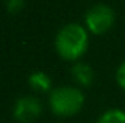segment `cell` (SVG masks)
I'll use <instances>...</instances> for the list:
<instances>
[{"instance_id":"6da1fadb","label":"cell","mask_w":125,"mask_h":123,"mask_svg":"<svg viewBox=\"0 0 125 123\" xmlns=\"http://www.w3.org/2000/svg\"><path fill=\"white\" fill-rule=\"evenodd\" d=\"M89 35L79 23L62 26L55 36V49L62 60L76 61L87 51Z\"/></svg>"},{"instance_id":"7a4b0ae2","label":"cell","mask_w":125,"mask_h":123,"mask_svg":"<svg viewBox=\"0 0 125 123\" xmlns=\"http://www.w3.org/2000/svg\"><path fill=\"white\" fill-rule=\"evenodd\" d=\"M84 104V94L76 87H58L50 94V107L54 114L70 117L80 112Z\"/></svg>"},{"instance_id":"3957f363","label":"cell","mask_w":125,"mask_h":123,"mask_svg":"<svg viewBox=\"0 0 125 123\" xmlns=\"http://www.w3.org/2000/svg\"><path fill=\"white\" fill-rule=\"evenodd\" d=\"M115 15L114 10L103 3L92 6L86 13V25L87 29L94 35H103L114 25Z\"/></svg>"},{"instance_id":"277c9868","label":"cell","mask_w":125,"mask_h":123,"mask_svg":"<svg viewBox=\"0 0 125 123\" xmlns=\"http://www.w3.org/2000/svg\"><path fill=\"white\" fill-rule=\"evenodd\" d=\"M41 112H42L41 101L35 97L26 96V97H21L16 101L13 116L21 123H32L39 117Z\"/></svg>"},{"instance_id":"5b68a950","label":"cell","mask_w":125,"mask_h":123,"mask_svg":"<svg viewBox=\"0 0 125 123\" xmlns=\"http://www.w3.org/2000/svg\"><path fill=\"white\" fill-rule=\"evenodd\" d=\"M71 74L76 78V81L82 86H90L93 81V70L87 64H74V67L71 68Z\"/></svg>"},{"instance_id":"8992f818","label":"cell","mask_w":125,"mask_h":123,"mask_svg":"<svg viewBox=\"0 0 125 123\" xmlns=\"http://www.w3.org/2000/svg\"><path fill=\"white\" fill-rule=\"evenodd\" d=\"M29 84L36 91H48L51 88V80L45 72L36 71L29 75Z\"/></svg>"},{"instance_id":"52a82bcc","label":"cell","mask_w":125,"mask_h":123,"mask_svg":"<svg viewBox=\"0 0 125 123\" xmlns=\"http://www.w3.org/2000/svg\"><path fill=\"white\" fill-rule=\"evenodd\" d=\"M96 123H125V112L119 109H111L105 112Z\"/></svg>"},{"instance_id":"ba28073f","label":"cell","mask_w":125,"mask_h":123,"mask_svg":"<svg viewBox=\"0 0 125 123\" xmlns=\"http://www.w3.org/2000/svg\"><path fill=\"white\" fill-rule=\"evenodd\" d=\"M25 4V0H6V6L7 10L10 13H18Z\"/></svg>"},{"instance_id":"9c48e42d","label":"cell","mask_w":125,"mask_h":123,"mask_svg":"<svg viewBox=\"0 0 125 123\" xmlns=\"http://www.w3.org/2000/svg\"><path fill=\"white\" fill-rule=\"evenodd\" d=\"M116 83L121 88L125 90V61L119 65V68L116 70Z\"/></svg>"}]
</instances>
